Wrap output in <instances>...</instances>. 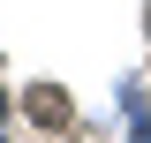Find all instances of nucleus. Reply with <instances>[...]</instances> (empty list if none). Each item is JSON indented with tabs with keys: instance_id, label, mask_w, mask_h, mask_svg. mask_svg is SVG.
Here are the masks:
<instances>
[{
	"instance_id": "2",
	"label": "nucleus",
	"mask_w": 151,
	"mask_h": 143,
	"mask_svg": "<svg viewBox=\"0 0 151 143\" xmlns=\"http://www.w3.org/2000/svg\"><path fill=\"white\" fill-rule=\"evenodd\" d=\"M0 121H8V98H0Z\"/></svg>"
},
{
	"instance_id": "1",
	"label": "nucleus",
	"mask_w": 151,
	"mask_h": 143,
	"mask_svg": "<svg viewBox=\"0 0 151 143\" xmlns=\"http://www.w3.org/2000/svg\"><path fill=\"white\" fill-rule=\"evenodd\" d=\"M23 113H30L38 128H68V121H76V106H68V90H60V83H38L30 98H23Z\"/></svg>"
}]
</instances>
